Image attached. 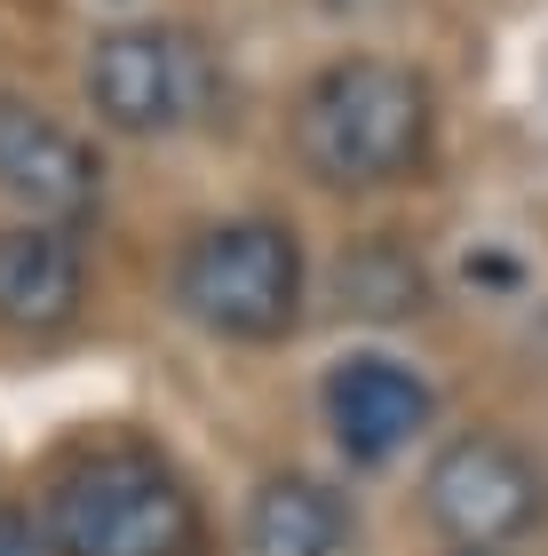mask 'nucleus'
<instances>
[{
	"label": "nucleus",
	"mask_w": 548,
	"mask_h": 556,
	"mask_svg": "<svg viewBox=\"0 0 548 556\" xmlns=\"http://www.w3.org/2000/svg\"><path fill=\"white\" fill-rule=\"evenodd\" d=\"M286 143L327 191H397L437 151V88L397 56H334L294 96Z\"/></svg>",
	"instance_id": "obj_1"
},
{
	"label": "nucleus",
	"mask_w": 548,
	"mask_h": 556,
	"mask_svg": "<svg viewBox=\"0 0 548 556\" xmlns=\"http://www.w3.org/2000/svg\"><path fill=\"white\" fill-rule=\"evenodd\" d=\"M310 294V255L279 215H222L207 231H191L176 255V311L207 326L215 342L270 350L294 334Z\"/></svg>",
	"instance_id": "obj_2"
},
{
	"label": "nucleus",
	"mask_w": 548,
	"mask_h": 556,
	"mask_svg": "<svg viewBox=\"0 0 548 556\" xmlns=\"http://www.w3.org/2000/svg\"><path fill=\"white\" fill-rule=\"evenodd\" d=\"M56 556H199V501L152 453H88L48 485Z\"/></svg>",
	"instance_id": "obj_3"
},
{
	"label": "nucleus",
	"mask_w": 548,
	"mask_h": 556,
	"mask_svg": "<svg viewBox=\"0 0 548 556\" xmlns=\"http://www.w3.org/2000/svg\"><path fill=\"white\" fill-rule=\"evenodd\" d=\"M80 88L112 136H167L222 104V64L191 24H112L88 48Z\"/></svg>",
	"instance_id": "obj_4"
},
{
	"label": "nucleus",
	"mask_w": 548,
	"mask_h": 556,
	"mask_svg": "<svg viewBox=\"0 0 548 556\" xmlns=\"http://www.w3.org/2000/svg\"><path fill=\"white\" fill-rule=\"evenodd\" d=\"M421 517L454 548H517L548 525V469L501 429H461L421 477Z\"/></svg>",
	"instance_id": "obj_5"
},
{
	"label": "nucleus",
	"mask_w": 548,
	"mask_h": 556,
	"mask_svg": "<svg viewBox=\"0 0 548 556\" xmlns=\"http://www.w3.org/2000/svg\"><path fill=\"white\" fill-rule=\"evenodd\" d=\"M318 406H327V429L342 445V462L358 469H382L397 462L421 429L437 414V390L421 382L406 358H390V350H351V358L327 366V390H318Z\"/></svg>",
	"instance_id": "obj_6"
},
{
	"label": "nucleus",
	"mask_w": 548,
	"mask_h": 556,
	"mask_svg": "<svg viewBox=\"0 0 548 556\" xmlns=\"http://www.w3.org/2000/svg\"><path fill=\"white\" fill-rule=\"evenodd\" d=\"M0 191L16 207H33L48 223H88L95 199H104V167L95 151L64 128L56 112H40L33 96H9L0 88Z\"/></svg>",
	"instance_id": "obj_7"
},
{
	"label": "nucleus",
	"mask_w": 548,
	"mask_h": 556,
	"mask_svg": "<svg viewBox=\"0 0 548 556\" xmlns=\"http://www.w3.org/2000/svg\"><path fill=\"white\" fill-rule=\"evenodd\" d=\"M88 302V263L64 223H9L0 231V326L9 334H64Z\"/></svg>",
	"instance_id": "obj_8"
},
{
	"label": "nucleus",
	"mask_w": 548,
	"mask_h": 556,
	"mask_svg": "<svg viewBox=\"0 0 548 556\" xmlns=\"http://www.w3.org/2000/svg\"><path fill=\"white\" fill-rule=\"evenodd\" d=\"M239 541H246V556H342L351 548V501L303 469H279L246 501Z\"/></svg>",
	"instance_id": "obj_9"
},
{
	"label": "nucleus",
	"mask_w": 548,
	"mask_h": 556,
	"mask_svg": "<svg viewBox=\"0 0 548 556\" xmlns=\"http://www.w3.org/2000/svg\"><path fill=\"white\" fill-rule=\"evenodd\" d=\"M327 287H334V311L358 318V326H406V318L430 311V263H421L406 239L342 247V263H334Z\"/></svg>",
	"instance_id": "obj_10"
},
{
	"label": "nucleus",
	"mask_w": 548,
	"mask_h": 556,
	"mask_svg": "<svg viewBox=\"0 0 548 556\" xmlns=\"http://www.w3.org/2000/svg\"><path fill=\"white\" fill-rule=\"evenodd\" d=\"M0 556H56L48 548V525L24 509H0Z\"/></svg>",
	"instance_id": "obj_11"
},
{
	"label": "nucleus",
	"mask_w": 548,
	"mask_h": 556,
	"mask_svg": "<svg viewBox=\"0 0 548 556\" xmlns=\"http://www.w3.org/2000/svg\"><path fill=\"white\" fill-rule=\"evenodd\" d=\"M454 556H509V548H454Z\"/></svg>",
	"instance_id": "obj_12"
},
{
	"label": "nucleus",
	"mask_w": 548,
	"mask_h": 556,
	"mask_svg": "<svg viewBox=\"0 0 548 556\" xmlns=\"http://www.w3.org/2000/svg\"><path fill=\"white\" fill-rule=\"evenodd\" d=\"M327 9H373V0H327Z\"/></svg>",
	"instance_id": "obj_13"
}]
</instances>
